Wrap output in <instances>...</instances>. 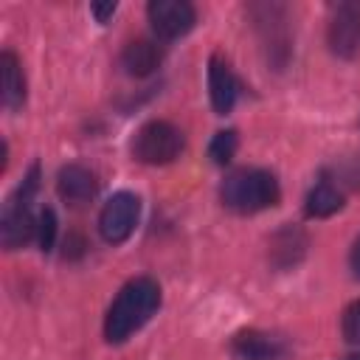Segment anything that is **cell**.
Returning a JSON list of instances; mask_svg holds the SVG:
<instances>
[{"instance_id": "obj_1", "label": "cell", "mask_w": 360, "mask_h": 360, "mask_svg": "<svg viewBox=\"0 0 360 360\" xmlns=\"http://www.w3.org/2000/svg\"><path fill=\"white\" fill-rule=\"evenodd\" d=\"M160 307V287L149 276H138L127 281L112 298L104 318V338L110 343H124L132 338Z\"/></svg>"}, {"instance_id": "obj_2", "label": "cell", "mask_w": 360, "mask_h": 360, "mask_svg": "<svg viewBox=\"0 0 360 360\" xmlns=\"http://www.w3.org/2000/svg\"><path fill=\"white\" fill-rule=\"evenodd\" d=\"M222 205L236 214H256L278 202V180L267 169H236L219 186Z\"/></svg>"}, {"instance_id": "obj_3", "label": "cell", "mask_w": 360, "mask_h": 360, "mask_svg": "<svg viewBox=\"0 0 360 360\" xmlns=\"http://www.w3.org/2000/svg\"><path fill=\"white\" fill-rule=\"evenodd\" d=\"M39 188V166H31L25 180L8 194L3 202V217H0V245L6 250L22 248L34 233H37V219L34 217V197Z\"/></svg>"}, {"instance_id": "obj_4", "label": "cell", "mask_w": 360, "mask_h": 360, "mask_svg": "<svg viewBox=\"0 0 360 360\" xmlns=\"http://www.w3.org/2000/svg\"><path fill=\"white\" fill-rule=\"evenodd\" d=\"M186 146L183 132L169 121H146L132 138V155L146 166H166L180 158Z\"/></svg>"}, {"instance_id": "obj_5", "label": "cell", "mask_w": 360, "mask_h": 360, "mask_svg": "<svg viewBox=\"0 0 360 360\" xmlns=\"http://www.w3.org/2000/svg\"><path fill=\"white\" fill-rule=\"evenodd\" d=\"M138 217H141V200H138V194H132V191L112 194L104 202L101 214H98V233H101V239L110 242V245L127 242L129 233L138 225Z\"/></svg>"}, {"instance_id": "obj_6", "label": "cell", "mask_w": 360, "mask_h": 360, "mask_svg": "<svg viewBox=\"0 0 360 360\" xmlns=\"http://www.w3.org/2000/svg\"><path fill=\"white\" fill-rule=\"evenodd\" d=\"M146 17L158 39H166V42L186 37L197 22V11L186 0H152L146 6Z\"/></svg>"}, {"instance_id": "obj_7", "label": "cell", "mask_w": 360, "mask_h": 360, "mask_svg": "<svg viewBox=\"0 0 360 360\" xmlns=\"http://www.w3.org/2000/svg\"><path fill=\"white\" fill-rule=\"evenodd\" d=\"M329 51L340 59H354L360 53V6L357 3H338L332 8L326 25Z\"/></svg>"}, {"instance_id": "obj_8", "label": "cell", "mask_w": 360, "mask_h": 360, "mask_svg": "<svg viewBox=\"0 0 360 360\" xmlns=\"http://www.w3.org/2000/svg\"><path fill=\"white\" fill-rule=\"evenodd\" d=\"M233 360H287L290 343L281 335L262 332V329H242L231 338L228 346Z\"/></svg>"}, {"instance_id": "obj_9", "label": "cell", "mask_w": 360, "mask_h": 360, "mask_svg": "<svg viewBox=\"0 0 360 360\" xmlns=\"http://www.w3.org/2000/svg\"><path fill=\"white\" fill-rule=\"evenodd\" d=\"M236 93H239V84H236V76H233L231 65L225 62V56L214 53L208 59V96H211L214 112L228 115L236 104Z\"/></svg>"}, {"instance_id": "obj_10", "label": "cell", "mask_w": 360, "mask_h": 360, "mask_svg": "<svg viewBox=\"0 0 360 360\" xmlns=\"http://www.w3.org/2000/svg\"><path fill=\"white\" fill-rule=\"evenodd\" d=\"M96 174L82 163H68L56 174V191L68 205H84L96 197Z\"/></svg>"}, {"instance_id": "obj_11", "label": "cell", "mask_w": 360, "mask_h": 360, "mask_svg": "<svg viewBox=\"0 0 360 360\" xmlns=\"http://www.w3.org/2000/svg\"><path fill=\"white\" fill-rule=\"evenodd\" d=\"M163 62V48L155 42V39H132L124 45L121 51V68L129 73V76H149L160 68Z\"/></svg>"}, {"instance_id": "obj_12", "label": "cell", "mask_w": 360, "mask_h": 360, "mask_svg": "<svg viewBox=\"0 0 360 360\" xmlns=\"http://www.w3.org/2000/svg\"><path fill=\"white\" fill-rule=\"evenodd\" d=\"M0 98L8 112H17L25 104V76L22 65L11 51L0 53Z\"/></svg>"}, {"instance_id": "obj_13", "label": "cell", "mask_w": 360, "mask_h": 360, "mask_svg": "<svg viewBox=\"0 0 360 360\" xmlns=\"http://www.w3.org/2000/svg\"><path fill=\"white\" fill-rule=\"evenodd\" d=\"M304 250H307V236H304L301 228L287 225V228H281V231L270 239V259H273L276 267H290V264H295V262L304 256Z\"/></svg>"}, {"instance_id": "obj_14", "label": "cell", "mask_w": 360, "mask_h": 360, "mask_svg": "<svg viewBox=\"0 0 360 360\" xmlns=\"http://www.w3.org/2000/svg\"><path fill=\"white\" fill-rule=\"evenodd\" d=\"M343 205V194L338 191V186H332L329 180H321L309 188L307 200H304V211L307 217H315V219H323V217H332L338 214Z\"/></svg>"}, {"instance_id": "obj_15", "label": "cell", "mask_w": 360, "mask_h": 360, "mask_svg": "<svg viewBox=\"0 0 360 360\" xmlns=\"http://www.w3.org/2000/svg\"><path fill=\"white\" fill-rule=\"evenodd\" d=\"M236 146H239L236 132H233V129H219V132L211 138V143H208V155H211V160H214L217 166H225V163L236 155Z\"/></svg>"}, {"instance_id": "obj_16", "label": "cell", "mask_w": 360, "mask_h": 360, "mask_svg": "<svg viewBox=\"0 0 360 360\" xmlns=\"http://www.w3.org/2000/svg\"><path fill=\"white\" fill-rule=\"evenodd\" d=\"M340 326H343V338L352 346V352L360 354V301H354V304L346 307Z\"/></svg>"}, {"instance_id": "obj_17", "label": "cell", "mask_w": 360, "mask_h": 360, "mask_svg": "<svg viewBox=\"0 0 360 360\" xmlns=\"http://www.w3.org/2000/svg\"><path fill=\"white\" fill-rule=\"evenodd\" d=\"M37 217H39L37 219V242L42 250H51L56 242V214H53V208H42Z\"/></svg>"}, {"instance_id": "obj_18", "label": "cell", "mask_w": 360, "mask_h": 360, "mask_svg": "<svg viewBox=\"0 0 360 360\" xmlns=\"http://www.w3.org/2000/svg\"><path fill=\"white\" fill-rule=\"evenodd\" d=\"M115 8H118V3H115V0H110V3H93V6H90L93 17H96L98 22H107V20L115 14Z\"/></svg>"}, {"instance_id": "obj_19", "label": "cell", "mask_w": 360, "mask_h": 360, "mask_svg": "<svg viewBox=\"0 0 360 360\" xmlns=\"http://www.w3.org/2000/svg\"><path fill=\"white\" fill-rule=\"evenodd\" d=\"M349 264H352V273L360 278V236L354 239V245H352V253H349Z\"/></svg>"}]
</instances>
